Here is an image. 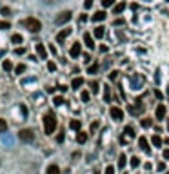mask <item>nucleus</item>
I'll return each mask as SVG.
<instances>
[{
	"mask_svg": "<svg viewBox=\"0 0 169 174\" xmlns=\"http://www.w3.org/2000/svg\"><path fill=\"white\" fill-rule=\"evenodd\" d=\"M104 174H115V167H113V165H107L106 171H104Z\"/></svg>",
	"mask_w": 169,
	"mask_h": 174,
	"instance_id": "35",
	"label": "nucleus"
},
{
	"mask_svg": "<svg viewBox=\"0 0 169 174\" xmlns=\"http://www.w3.org/2000/svg\"><path fill=\"white\" fill-rule=\"evenodd\" d=\"M82 85H84V78H82V76L73 78V82H71V87H73V89H80Z\"/></svg>",
	"mask_w": 169,
	"mask_h": 174,
	"instance_id": "15",
	"label": "nucleus"
},
{
	"mask_svg": "<svg viewBox=\"0 0 169 174\" xmlns=\"http://www.w3.org/2000/svg\"><path fill=\"white\" fill-rule=\"evenodd\" d=\"M96 127H98V122H93V123H91V131H93V129H96Z\"/></svg>",
	"mask_w": 169,
	"mask_h": 174,
	"instance_id": "49",
	"label": "nucleus"
},
{
	"mask_svg": "<svg viewBox=\"0 0 169 174\" xmlns=\"http://www.w3.org/2000/svg\"><path fill=\"white\" fill-rule=\"evenodd\" d=\"M46 174H60L58 165H49V167H47V171H46Z\"/></svg>",
	"mask_w": 169,
	"mask_h": 174,
	"instance_id": "19",
	"label": "nucleus"
},
{
	"mask_svg": "<svg viewBox=\"0 0 169 174\" xmlns=\"http://www.w3.org/2000/svg\"><path fill=\"white\" fill-rule=\"evenodd\" d=\"M44 131H46V134H53L56 131V116L51 111L44 116Z\"/></svg>",
	"mask_w": 169,
	"mask_h": 174,
	"instance_id": "1",
	"label": "nucleus"
},
{
	"mask_svg": "<svg viewBox=\"0 0 169 174\" xmlns=\"http://www.w3.org/2000/svg\"><path fill=\"white\" fill-rule=\"evenodd\" d=\"M151 143H153V145H155V147H162V138H160V136H153V138H151Z\"/></svg>",
	"mask_w": 169,
	"mask_h": 174,
	"instance_id": "20",
	"label": "nucleus"
},
{
	"mask_svg": "<svg viewBox=\"0 0 169 174\" xmlns=\"http://www.w3.org/2000/svg\"><path fill=\"white\" fill-rule=\"evenodd\" d=\"M47 69H49V71H55L56 64H55V62H47Z\"/></svg>",
	"mask_w": 169,
	"mask_h": 174,
	"instance_id": "37",
	"label": "nucleus"
},
{
	"mask_svg": "<svg viewBox=\"0 0 169 174\" xmlns=\"http://www.w3.org/2000/svg\"><path fill=\"white\" fill-rule=\"evenodd\" d=\"M166 169V163H158V171H164Z\"/></svg>",
	"mask_w": 169,
	"mask_h": 174,
	"instance_id": "47",
	"label": "nucleus"
},
{
	"mask_svg": "<svg viewBox=\"0 0 169 174\" xmlns=\"http://www.w3.org/2000/svg\"><path fill=\"white\" fill-rule=\"evenodd\" d=\"M166 2H169V0H166Z\"/></svg>",
	"mask_w": 169,
	"mask_h": 174,
	"instance_id": "52",
	"label": "nucleus"
},
{
	"mask_svg": "<svg viewBox=\"0 0 169 174\" xmlns=\"http://www.w3.org/2000/svg\"><path fill=\"white\" fill-rule=\"evenodd\" d=\"M129 163H131V167H135V169H136V167H140V163H142V161H140V158H138V156H133Z\"/></svg>",
	"mask_w": 169,
	"mask_h": 174,
	"instance_id": "23",
	"label": "nucleus"
},
{
	"mask_svg": "<svg viewBox=\"0 0 169 174\" xmlns=\"http://www.w3.org/2000/svg\"><path fill=\"white\" fill-rule=\"evenodd\" d=\"M162 156H164V160H169V149H166V151L162 153Z\"/></svg>",
	"mask_w": 169,
	"mask_h": 174,
	"instance_id": "44",
	"label": "nucleus"
},
{
	"mask_svg": "<svg viewBox=\"0 0 169 174\" xmlns=\"http://www.w3.org/2000/svg\"><path fill=\"white\" fill-rule=\"evenodd\" d=\"M84 44H86V47H87V49H95V40H93V37H91L89 33H86V35H84Z\"/></svg>",
	"mask_w": 169,
	"mask_h": 174,
	"instance_id": "10",
	"label": "nucleus"
},
{
	"mask_svg": "<svg viewBox=\"0 0 169 174\" xmlns=\"http://www.w3.org/2000/svg\"><path fill=\"white\" fill-rule=\"evenodd\" d=\"M102 6L104 7H111V6H115V0H102Z\"/></svg>",
	"mask_w": 169,
	"mask_h": 174,
	"instance_id": "32",
	"label": "nucleus"
},
{
	"mask_svg": "<svg viewBox=\"0 0 169 174\" xmlns=\"http://www.w3.org/2000/svg\"><path fill=\"white\" fill-rule=\"evenodd\" d=\"M69 20H71V11H64V13H60V15L56 17V24L62 25V24H67Z\"/></svg>",
	"mask_w": 169,
	"mask_h": 174,
	"instance_id": "5",
	"label": "nucleus"
},
{
	"mask_svg": "<svg viewBox=\"0 0 169 174\" xmlns=\"http://www.w3.org/2000/svg\"><path fill=\"white\" fill-rule=\"evenodd\" d=\"M166 113H167L166 105H162V103H160V105L156 107V113H155V114H156V120H160V122H162V120H166Z\"/></svg>",
	"mask_w": 169,
	"mask_h": 174,
	"instance_id": "8",
	"label": "nucleus"
},
{
	"mask_svg": "<svg viewBox=\"0 0 169 174\" xmlns=\"http://www.w3.org/2000/svg\"><path fill=\"white\" fill-rule=\"evenodd\" d=\"M87 20V15H80V22H86Z\"/></svg>",
	"mask_w": 169,
	"mask_h": 174,
	"instance_id": "48",
	"label": "nucleus"
},
{
	"mask_svg": "<svg viewBox=\"0 0 169 174\" xmlns=\"http://www.w3.org/2000/svg\"><path fill=\"white\" fill-rule=\"evenodd\" d=\"M80 98H82V102H89V93H87V91H82Z\"/></svg>",
	"mask_w": 169,
	"mask_h": 174,
	"instance_id": "33",
	"label": "nucleus"
},
{
	"mask_svg": "<svg viewBox=\"0 0 169 174\" xmlns=\"http://www.w3.org/2000/svg\"><path fill=\"white\" fill-rule=\"evenodd\" d=\"M84 62L89 64V62H91V56H89V55H84Z\"/></svg>",
	"mask_w": 169,
	"mask_h": 174,
	"instance_id": "46",
	"label": "nucleus"
},
{
	"mask_svg": "<svg viewBox=\"0 0 169 174\" xmlns=\"http://www.w3.org/2000/svg\"><path fill=\"white\" fill-rule=\"evenodd\" d=\"M18 138L22 141H26V143H31L35 140V133L31 129H22V131H18Z\"/></svg>",
	"mask_w": 169,
	"mask_h": 174,
	"instance_id": "3",
	"label": "nucleus"
},
{
	"mask_svg": "<svg viewBox=\"0 0 169 174\" xmlns=\"http://www.w3.org/2000/svg\"><path fill=\"white\" fill-rule=\"evenodd\" d=\"M138 145H140V149H142L144 153H147V154H149V153H151L149 145H147V140H146L144 136H140V138H138Z\"/></svg>",
	"mask_w": 169,
	"mask_h": 174,
	"instance_id": "9",
	"label": "nucleus"
},
{
	"mask_svg": "<svg viewBox=\"0 0 169 174\" xmlns=\"http://www.w3.org/2000/svg\"><path fill=\"white\" fill-rule=\"evenodd\" d=\"M104 100H106V102H111V91H109L107 85L104 87Z\"/></svg>",
	"mask_w": 169,
	"mask_h": 174,
	"instance_id": "24",
	"label": "nucleus"
},
{
	"mask_svg": "<svg viewBox=\"0 0 169 174\" xmlns=\"http://www.w3.org/2000/svg\"><path fill=\"white\" fill-rule=\"evenodd\" d=\"M35 49H37V53H38V56H40V58H47V51H46L44 44H37V45H35Z\"/></svg>",
	"mask_w": 169,
	"mask_h": 174,
	"instance_id": "12",
	"label": "nucleus"
},
{
	"mask_svg": "<svg viewBox=\"0 0 169 174\" xmlns=\"http://www.w3.org/2000/svg\"><path fill=\"white\" fill-rule=\"evenodd\" d=\"M58 91H60V93H66V91H67V87H66V85H58Z\"/></svg>",
	"mask_w": 169,
	"mask_h": 174,
	"instance_id": "45",
	"label": "nucleus"
},
{
	"mask_svg": "<svg viewBox=\"0 0 169 174\" xmlns=\"http://www.w3.org/2000/svg\"><path fill=\"white\" fill-rule=\"evenodd\" d=\"M69 35H71V29H64V31H60V33L56 35V42H58V44H62V42L67 38Z\"/></svg>",
	"mask_w": 169,
	"mask_h": 174,
	"instance_id": "11",
	"label": "nucleus"
},
{
	"mask_svg": "<svg viewBox=\"0 0 169 174\" xmlns=\"http://www.w3.org/2000/svg\"><path fill=\"white\" fill-rule=\"evenodd\" d=\"M9 13H11V11H9V7H2V15H4V17H6V15H9Z\"/></svg>",
	"mask_w": 169,
	"mask_h": 174,
	"instance_id": "42",
	"label": "nucleus"
},
{
	"mask_svg": "<svg viewBox=\"0 0 169 174\" xmlns=\"http://www.w3.org/2000/svg\"><path fill=\"white\" fill-rule=\"evenodd\" d=\"M115 25H124V18H116L115 20Z\"/></svg>",
	"mask_w": 169,
	"mask_h": 174,
	"instance_id": "41",
	"label": "nucleus"
},
{
	"mask_svg": "<svg viewBox=\"0 0 169 174\" xmlns=\"http://www.w3.org/2000/svg\"><path fill=\"white\" fill-rule=\"evenodd\" d=\"M106 17H107L106 11H96L93 17H91V20H93V22H102V20H106Z\"/></svg>",
	"mask_w": 169,
	"mask_h": 174,
	"instance_id": "13",
	"label": "nucleus"
},
{
	"mask_svg": "<svg viewBox=\"0 0 169 174\" xmlns=\"http://www.w3.org/2000/svg\"><path fill=\"white\" fill-rule=\"evenodd\" d=\"M126 163H127V158H126L124 154H120V156H118V167H120V169H124V167H126Z\"/></svg>",
	"mask_w": 169,
	"mask_h": 174,
	"instance_id": "21",
	"label": "nucleus"
},
{
	"mask_svg": "<svg viewBox=\"0 0 169 174\" xmlns=\"http://www.w3.org/2000/svg\"><path fill=\"white\" fill-rule=\"evenodd\" d=\"M2 69H4V71H11V69H13V64H11L9 60H4V64H2Z\"/></svg>",
	"mask_w": 169,
	"mask_h": 174,
	"instance_id": "25",
	"label": "nucleus"
},
{
	"mask_svg": "<svg viewBox=\"0 0 169 174\" xmlns=\"http://www.w3.org/2000/svg\"><path fill=\"white\" fill-rule=\"evenodd\" d=\"M93 2H95V0H86V2H84V7H86V9H89V7L93 6Z\"/></svg>",
	"mask_w": 169,
	"mask_h": 174,
	"instance_id": "39",
	"label": "nucleus"
},
{
	"mask_svg": "<svg viewBox=\"0 0 169 174\" xmlns=\"http://www.w3.org/2000/svg\"><path fill=\"white\" fill-rule=\"evenodd\" d=\"M96 71H98V64H96V62H95L93 65H89V69H87V73H89V75H95V73H96Z\"/></svg>",
	"mask_w": 169,
	"mask_h": 174,
	"instance_id": "27",
	"label": "nucleus"
},
{
	"mask_svg": "<svg viewBox=\"0 0 169 174\" xmlns=\"http://www.w3.org/2000/svg\"><path fill=\"white\" fill-rule=\"evenodd\" d=\"M9 27H11V24H9V22L0 20V29H2V31H6V29H9Z\"/></svg>",
	"mask_w": 169,
	"mask_h": 174,
	"instance_id": "28",
	"label": "nucleus"
},
{
	"mask_svg": "<svg viewBox=\"0 0 169 174\" xmlns=\"http://www.w3.org/2000/svg\"><path fill=\"white\" fill-rule=\"evenodd\" d=\"M111 116H113V120L115 122H120V120H124V111L120 109V107H111Z\"/></svg>",
	"mask_w": 169,
	"mask_h": 174,
	"instance_id": "6",
	"label": "nucleus"
},
{
	"mask_svg": "<svg viewBox=\"0 0 169 174\" xmlns=\"http://www.w3.org/2000/svg\"><path fill=\"white\" fill-rule=\"evenodd\" d=\"M166 145H169V138H166Z\"/></svg>",
	"mask_w": 169,
	"mask_h": 174,
	"instance_id": "50",
	"label": "nucleus"
},
{
	"mask_svg": "<svg viewBox=\"0 0 169 174\" xmlns=\"http://www.w3.org/2000/svg\"><path fill=\"white\" fill-rule=\"evenodd\" d=\"M24 27H26L27 31H31V33H38V31L42 29V24H40V20H37L35 17H29V18L24 20Z\"/></svg>",
	"mask_w": 169,
	"mask_h": 174,
	"instance_id": "2",
	"label": "nucleus"
},
{
	"mask_svg": "<svg viewBox=\"0 0 169 174\" xmlns=\"http://www.w3.org/2000/svg\"><path fill=\"white\" fill-rule=\"evenodd\" d=\"M167 129H169V120H167Z\"/></svg>",
	"mask_w": 169,
	"mask_h": 174,
	"instance_id": "51",
	"label": "nucleus"
},
{
	"mask_svg": "<svg viewBox=\"0 0 169 174\" xmlns=\"http://www.w3.org/2000/svg\"><path fill=\"white\" fill-rule=\"evenodd\" d=\"M4 131H7V122L0 118V133H4Z\"/></svg>",
	"mask_w": 169,
	"mask_h": 174,
	"instance_id": "30",
	"label": "nucleus"
},
{
	"mask_svg": "<svg viewBox=\"0 0 169 174\" xmlns=\"http://www.w3.org/2000/svg\"><path fill=\"white\" fill-rule=\"evenodd\" d=\"M140 125L147 129V127H151V125H153V120H151V118H142V122H140Z\"/></svg>",
	"mask_w": 169,
	"mask_h": 174,
	"instance_id": "22",
	"label": "nucleus"
},
{
	"mask_svg": "<svg viewBox=\"0 0 169 174\" xmlns=\"http://www.w3.org/2000/svg\"><path fill=\"white\" fill-rule=\"evenodd\" d=\"M116 76H118V71H113L111 75H109V78H111V80H116Z\"/></svg>",
	"mask_w": 169,
	"mask_h": 174,
	"instance_id": "43",
	"label": "nucleus"
},
{
	"mask_svg": "<svg viewBox=\"0 0 169 174\" xmlns=\"http://www.w3.org/2000/svg\"><path fill=\"white\" fill-rule=\"evenodd\" d=\"M167 174H169V172H167Z\"/></svg>",
	"mask_w": 169,
	"mask_h": 174,
	"instance_id": "53",
	"label": "nucleus"
},
{
	"mask_svg": "<svg viewBox=\"0 0 169 174\" xmlns=\"http://www.w3.org/2000/svg\"><path fill=\"white\" fill-rule=\"evenodd\" d=\"M98 89H100L98 82H91V91H93V95H96V93H98Z\"/></svg>",
	"mask_w": 169,
	"mask_h": 174,
	"instance_id": "31",
	"label": "nucleus"
},
{
	"mask_svg": "<svg viewBox=\"0 0 169 174\" xmlns=\"http://www.w3.org/2000/svg\"><path fill=\"white\" fill-rule=\"evenodd\" d=\"M24 71H26V65H24V64H18V65L15 67V73H17V75H20V73H24Z\"/></svg>",
	"mask_w": 169,
	"mask_h": 174,
	"instance_id": "29",
	"label": "nucleus"
},
{
	"mask_svg": "<svg viewBox=\"0 0 169 174\" xmlns=\"http://www.w3.org/2000/svg\"><path fill=\"white\" fill-rule=\"evenodd\" d=\"M93 35H95V38H102L104 35H106V27H102V25H98L96 29L93 31Z\"/></svg>",
	"mask_w": 169,
	"mask_h": 174,
	"instance_id": "16",
	"label": "nucleus"
},
{
	"mask_svg": "<svg viewBox=\"0 0 169 174\" xmlns=\"http://www.w3.org/2000/svg\"><path fill=\"white\" fill-rule=\"evenodd\" d=\"M69 127H71L73 131H80L82 123H80V120H71V122H69Z\"/></svg>",
	"mask_w": 169,
	"mask_h": 174,
	"instance_id": "17",
	"label": "nucleus"
},
{
	"mask_svg": "<svg viewBox=\"0 0 169 174\" xmlns=\"http://www.w3.org/2000/svg\"><path fill=\"white\" fill-rule=\"evenodd\" d=\"M155 96L158 98V100H164V95H162V93H160L158 89H155Z\"/></svg>",
	"mask_w": 169,
	"mask_h": 174,
	"instance_id": "40",
	"label": "nucleus"
},
{
	"mask_svg": "<svg viewBox=\"0 0 169 174\" xmlns=\"http://www.w3.org/2000/svg\"><path fill=\"white\" fill-rule=\"evenodd\" d=\"M24 53H26V49H24V47H17V49H15V55H24Z\"/></svg>",
	"mask_w": 169,
	"mask_h": 174,
	"instance_id": "38",
	"label": "nucleus"
},
{
	"mask_svg": "<svg viewBox=\"0 0 169 174\" xmlns=\"http://www.w3.org/2000/svg\"><path fill=\"white\" fill-rule=\"evenodd\" d=\"M69 55H71V58H78L80 55H82V45H80L78 42H75V44L71 45V49H69Z\"/></svg>",
	"mask_w": 169,
	"mask_h": 174,
	"instance_id": "7",
	"label": "nucleus"
},
{
	"mask_svg": "<svg viewBox=\"0 0 169 174\" xmlns=\"http://www.w3.org/2000/svg\"><path fill=\"white\" fill-rule=\"evenodd\" d=\"M64 138H66V134H64V131H62V133H58V136H56V141H58V143H62V141H64Z\"/></svg>",
	"mask_w": 169,
	"mask_h": 174,
	"instance_id": "36",
	"label": "nucleus"
},
{
	"mask_svg": "<svg viewBox=\"0 0 169 174\" xmlns=\"http://www.w3.org/2000/svg\"><path fill=\"white\" fill-rule=\"evenodd\" d=\"M126 7H127V4H126V2H120V4H116V6L113 7V13H115V15H120V13H124Z\"/></svg>",
	"mask_w": 169,
	"mask_h": 174,
	"instance_id": "14",
	"label": "nucleus"
},
{
	"mask_svg": "<svg viewBox=\"0 0 169 174\" xmlns=\"http://www.w3.org/2000/svg\"><path fill=\"white\" fill-rule=\"evenodd\" d=\"M76 141H78V143H86V141H87V134L82 133V131H78V134H76Z\"/></svg>",
	"mask_w": 169,
	"mask_h": 174,
	"instance_id": "18",
	"label": "nucleus"
},
{
	"mask_svg": "<svg viewBox=\"0 0 169 174\" xmlns=\"http://www.w3.org/2000/svg\"><path fill=\"white\" fill-rule=\"evenodd\" d=\"M53 103H55V105H62V103H64V98H62V96H55Z\"/></svg>",
	"mask_w": 169,
	"mask_h": 174,
	"instance_id": "34",
	"label": "nucleus"
},
{
	"mask_svg": "<svg viewBox=\"0 0 169 174\" xmlns=\"http://www.w3.org/2000/svg\"><path fill=\"white\" fill-rule=\"evenodd\" d=\"M131 138H135L133 127H126V129H124V134L120 136V141H122V143H127V140H131Z\"/></svg>",
	"mask_w": 169,
	"mask_h": 174,
	"instance_id": "4",
	"label": "nucleus"
},
{
	"mask_svg": "<svg viewBox=\"0 0 169 174\" xmlns=\"http://www.w3.org/2000/svg\"><path fill=\"white\" fill-rule=\"evenodd\" d=\"M11 42H13V44H22L24 38H22V35H13V37H11Z\"/></svg>",
	"mask_w": 169,
	"mask_h": 174,
	"instance_id": "26",
	"label": "nucleus"
}]
</instances>
